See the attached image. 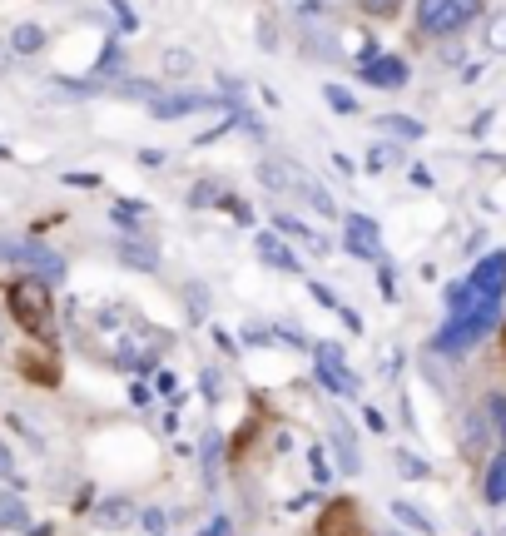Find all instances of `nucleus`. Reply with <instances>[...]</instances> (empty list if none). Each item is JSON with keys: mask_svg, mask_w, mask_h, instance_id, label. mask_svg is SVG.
Segmentation results:
<instances>
[{"mask_svg": "<svg viewBox=\"0 0 506 536\" xmlns=\"http://www.w3.org/2000/svg\"><path fill=\"white\" fill-rule=\"evenodd\" d=\"M407 174H412V184H417V189H432V174H427V169H422V164H412V169H407Z\"/></svg>", "mask_w": 506, "mask_h": 536, "instance_id": "49530a36", "label": "nucleus"}, {"mask_svg": "<svg viewBox=\"0 0 506 536\" xmlns=\"http://www.w3.org/2000/svg\"><path fill=\"white\" fill-rule=\"evenodd\" d=\"M273 229H283V234H293V239H303L308 249H318V254H328V244L308 229V224H298V219H288V214H273Z\"/></svg>", "mask_w": 506, "mask_h": 536, "instance_id": "412c9836", "label": "nucleus"}, {"mask_svg": "<svg viewBox=\"0 0 506 536\" xmlns=\"http://www.w3.org/2000/svg\"><path fill=\"white\" fill-rule=\"evenodd\" d=\"M323 95H328V105H333V110H338V115H358V100H353V95H348V90H343V85H328V90H323Z\"/></svg>", "mask_w": 506, "mask_h": 536, "instance_id": "7c9ffc66", "label": "nucleus"}, {"mask_svg": "<svg viewBox=\"0 0 506 536\" xmlns=\"http://www.w3.org/2000/svg\"><path fill=\"white\" fill-rule=\"evenodd\" d=\"M253 249H258V259H263L268 268H283V273H298V268H303V259H298L278 234H258V239H253Z\"/></svg>", "mask_w": 506, "mask_h": 536, "instance_id": "9d476101", "label": "nucleus"}, {"mask_svg": "<svg viewBox=\"0 0 506 536\" xmlns=\"http://www.w3.org/2000/svg\"><path fill=\"white\" fill-rule=\"evenodd\" d=\"M0 527H5V532L30 527V512H25V502H20L15 492H0Z\"/></svg>", "mask_w": 506, "mask_h": 536, "instance_id": "a211bd4d", "label": "nucleus"}, {"mask_svg": "<svg viewBox=\"0 0 506 536\" xmlns=\"http://www.w3.org/2000/svg\"><path fill=\"white\" fill-rule=\"evenodd\" d=\"M224 209H229V219H239V224H253V209L244 204V199H219Z\"/></svg>", "mask_w": 506, "mask_h": 536, "instance_id": "e433bc0d", "label": "nucleus"}, {"mask_svg": "<svg viewBox=\"0 0 506 536\" xmlns=\"http://www.w3.org/2000/svg\"><path fill=\"white\" fill-rule=\"evenodd\" d=\"M258 179H263L268 189H293V184H298V179H293V169H283V164H273V159L258 169Z\"/></svg>", "mask_w": 506, "mask_h": 536, "instance_id": "a878e982", "label": "nucleus"}, {"mask_svg": "<svg viewBox=\"0 0 506 536\" xmlns=\"http://www.w3.org/2000/svg\"><path fill=\"white\" fill-rule=\"evenodd\" d=\"M139 522H144V532H149V536H164V532H169V517H164L159 507H144V512H139Z\"/></svg>", "mask_w": 506, "mask_h": 536, "instance_id": "473e14b6", "label": "nucleus"}, {"mask_svg": "<svg viewBox=\"0 0 506 536\" xmlns=\"http://www.w3.org/2000/svg\"><path fill=\"white\" fill-rule=\"evenodd\" d=\"M115 85V80H125V45L120 40H110L105 50H100V60H95V85Z\"/></svg>", "mask_w": 506, "mask_h": 536, "instance_id": "2eb2a0df", "label": "nucleus"}, {"mask_svg": "<svg viewBox=\"0 0 506 536\" xmlns=\"http://www.w3.org/2000/svg\"><path fill=\"white\" fill-rule=\"evenodd\" d=\"M115 15H120V30H134L139 20H134V10H129L125 0H115Z\"/></svg>", "mask_w": 506, "mask_h": 536, "instance_id": "a18cd8bd", "label": "nucleus"}, {"mask_svg": "<svg viewBox=\"0 0 506 536\" xmlns=\"http://www.w3.org/2000/svg\"><path fill=\"white\" fill-rule=\"evenodd\" d=\"M110 95H120V100H139V105H154V100H159V85H154V80H115V85H110Z\"/></svg>", "mask_w": 506, "mask_h": 536, "instance_id": "dca6fc26", "label": "nucleus"}, {"mask_svg": "<svg viewBox=\"0 0 506 536\" xmlns=\"http://www.w3.org/2000/svg\"><path fill=\"white\" fill-rule=\"evenodd\" d=\"M487 432H492V427H487V412L472 407V412H467V452H472V457H477V447L487 442Z\"/></svg>", "mask_w": 506, "mask_h": 536, "instance_id": "393cba45", "label": "nucleus"}, {"mask_svg": "<svg viewBox=\"0 0 506 536\" xmlns=\"http://www.w3.org/2000/svg\"><path fill=\"white\" fill-rule=\"evenodd\" d=\"M338 318H343L353 333H363V313H353V308H338Z\"/></svg>", "mask_w": 506, "mask_h": 536, "instance_id": "de8ad7c7", "label": "nucleus"}, {"mask_svg": "<svg viewBox=\"0 0 506 536\" xmlns=\"http://www.w3.org/2000/svg\"><path fill=\"white\" fill-rule=\"evenodd\" d=\"M204 472H209V487L219 482V432L204 442Z\"/></svg>", "mask_w": 506, "mask_h": 536, "instance_id": "72a5a7b5", "label": "nucleus"}, {"mask_svg": "<svg viewBox=\"0 0 506 536\" xmlns=\"http://www.w3.org/2000/svg\"><path fill=\"white\" fill-rule=\"evenodd\" d=\"M363 422H368L373 432H387V417H382L378 407H363Z\"/></svg>", "mask_w": 506, "mask_h": 536, "instance_id": "79ce46f5", "label": "nucleus"}, {"mask_svg": "<svg viewBox=\"0 0 506 536\" xmlns=\"http://www.w3.org/2000/svg\"><path fill=\"white\" fill-rule=\"evenodd\" d=\"M482 502L487 507H506V447H497L487 457V472H482Z\"/></svg>", "mask_w": 506, "mask_h": 536, "instance_id": "9b49d317", "label": "nucleus"}, {"mask_svg": "<svg viewBox=\"0 0 506 536\" xmlns=\"http://www.w3.org/2000/svg\"><path fill=\"white\" fill-rule=\"evenodd\" d=\"M308 293H313V298H318V303H323V308H333V313H338V308H343V303H338V293H333V288H328V283H313V288H308Z\"/></svg>", "mask_w": 506, "mask_h": 536, "instance_id": "4c0bfd02", "label": "nucleus"}, {"mask_svg": "<svg viewBox=\"0 0 506 536\" xmlns=\"http://www.w3.org/2000/svg\"><path fill=\"white\" fill-rule=\"evenodd\" d=\"M392 462H397V472H402V477H417V482H422V477L432 472V467H427L422 457H412V452H402V447L392 452Z\"/></svg>", "mask_w": 506, "mask_h": 536, "instance_id": "cd10ccee", "label": "nucleus"}, {"mask_svg": "<svg viewBox=\"0 0 506 536\" xmlns=\"http://www.w3.org/2000/svg\"><path fill=\"white\" fill-rule=\"evenodd\" d=\"M139 214H144V204H134V199H115L110 224H115V229H125V234H134V229H139Z\"/></svg>", "mask_w": 506, "mask_h": 536, "instance_id": "b1692460", "label": "nucleus"}, {"mask_svg": "<svg viewBox=\"0 0 506 536\" xmlns=\"http://www.w3.org/2000/svg\"><path fill=\"white\" fill-rule=\"evenodd\" d=\"M358 75H363V85H378V90H402V85H407V75H412V65H407L402 55H378V60L358 65Z\"/></svg>", "mask_w": 506, "mask_h": 536, "instance_id": "1a4fd4ad", "label": "nucleus"}, {"mask_svg": "<svg viewBox=\"0 0 506 536\" xmlns=\"http://www.w3.org/2000/svg\"><path fill=\"white\" fill-rule=\"evenodd\" d=\"M199 110H239L229 95H204V90H179V95H159L149 105L154 120H184V115H199Z\"/></svg>", "mask_w": 506, "mask_h": 536, "instance_id": "423d86ee", "label": "nucleus"}, {"mask_svg": "<svg viewBox=\"0 0 506 536\" xmlns=\"http://www.w3.org/2000/svg\"><path fill=\"white\" fill-rule=\"evenodd\" d=\"M378 130L392 139V144H417L422 139V120H412V115H378Z\"/></svg>", "mask_w": 506, "mask_h": 536, "instance_id": "4468645a", "label": "nucleus"}, {"mask_svg": "<svg viewBox=\"0 0 506 536\" xmlns=\"http://www.w3.org/2000/svg\"><path fill=\"white\" fill-rule=\"evenodd\" d=\"M129 517H134V502H129V497H105V502H100V527H120Z\"/></svg>", "mask_w": 506, "mask_h": 536, "instance_id": "5701e85b", "label": "nucleus"}, {"mask_svg": "<svg viewBox=\"0 0 506 536\" xmlns=\"http://www.w3.org/2000/svg\"><path fill=\"white\" fill-rule=\"evenodd\" d=\"M482 412H487V427H492V437H497V442L506 447V393H487Z\"/></svg>", "mask_w": 506, "mask_h": 536, "instance_id": "aec40b11", "label": "nucleus"}, {"mask_svg": "<svg viewBox=\"0 0 506 536\" xmlns=\"http://www.w3.org/2000/svg\"><path fill=\"white\" fill-rule=\"evenodd\" d=\"M95 507V487H80V497H75V512H90Z\"/></svg>", "mask_w": 506, "mask_h": 536, "instance_id": "09e8293b", "label": "nucleus"}, {"mask_svg": "<svg viewBox=\"0 0 506 536\" xmlns=\"http://www.w3.org/2000/svg\"><path fill=\"white\" fill-rule=\"evenodd\" d=\"M397 159H402V144H392V139H387V144H378V149L368 154V169L378 174V169H392Z\"/></svg>", "mask_w": 506, "mask_h": 536, "instance_id": "c85d7f7f", "label": "nucleus"}, {"mask_svg": "<svg viewBox=\"0 0 506 536\" xmlns=\"http://www.w3.org/2000/svg\"><path fill=\"white\" fill-rule=\"evenodd\" d=\"M219 199H224V194H219V184H209V179L189 189V204H194V209H209V204H219Z\"/></svg>", "mask_w": 506, "mask_h": 536, "instance_id": "2f4dec72", "label": "nucleus"}, {"mask_svg": "<svg viewBox=\"0 0 506 536\" xmlns=\"http://www.w3.org/2000/svg\"><path fill=\"white\" fill-rule=\"evenodd\" d=\"M184 303H189V318H209V288L204 283H184Z\"/></svg>", "mask_w": 506, "mask_h": 536, "instance_id": "bb28decb", "label": "nucleus"}, {"mask_svg": "<svg viewBox=\"0 0 506 536\" xmlns=\"http://www.w3.org/2000/svg\"><path fill=\"white\" fill-rule=\"evenodd\" d=\"M397 5H402V0H363L368 15H397Z\"/></svg>", "mask_w": 506, "mask_h": 536, "instance_id": "ea45409f", "label": "nucleus"}, {"mask_svg": "<svg viewBox=\"0 0 506 536\" xmlns=\"http://www.w3.org/2000/svg\"><path fill=\"white\" fill-rule=\"evenodd\" d=\"M343 249L363 264H382V229L368 214H343Z\"/></svg>", "mask_w": 506, "mask_h": 536, "instance_id": "6e6552de", "label": "nucleus"}, {"mask_svg": "<svg viewBox=\"0 0 506 536\" xmlns=\"http://www.w3.org/2000/svg\"><path fill=\"white\" fill-rule=\"evenodd\" d=\"M55 532V527H45V522H40V527H25V536H50Z\"/></svg>", "mask_w": 506, "mask_h": 536, "instance_id": "3c124183", "label": "nucleus"}, {"mask_svg": "<svg viewBox=\"0 0 506 536\" xmlns=\"http://www.w3.org/2000/svg\"><path fill=\"white\" fill-rule=\"evenodd\" d=\"M333 447H338V467L348 477H358L363 472V452H358V437H353V427L343 417H333Z\"/></svg>", "mask_w": 506, "mask_h": 536, "instance_id": "f8f14e48", "label": "nucleus"}, {"mask_svg": "<svg viewBox=\"0 0 506 536\" xmlns=\"http://www.w3.org/2000/svg\"><path fill=\"white\" fill-rule=\"evenodd\" d=\"M164 65H169V75H189V70H194V55H189V50H169Z\"/></svg>", "mask_w": 506, "mask_h": 536, "instance_id": "c9c22d12", "label": "nucleus"}, {"mask_svg": "<svg viewBox=\"0 0 506 536\" xmlns=\"http://www.w3.org/2000/svg\"><path fill=\"white\" fill-rule=\"evenodd\" d=\"M0 477H5V482L15 477V457H10V447H0Z\"/></svg>", "mask_w": 506, "mask_h": 536, "instance_id": "8fccbe9b", "label": "nucleus"}, {"mask_svg": "<svg viewBox=\"0 0 506 536\" xmlns=\"http://www.w3.org/2000/svg\"><path fill=\"white\" fill-rule=\"evenodd\" d=\"M467 288L482 298V303H506V249L482 254L472 273H467Z\"/></svg>", "mask_w": 506, "mask_h": 536, "instance_id": "0eeeda50", "label": "nucleus"}, {"mask_svg": "<svg viewBox=\"0 0 506 536\" xmlns=\"http://www.w3.org/2000/svg\"><path fill=\"white\" fill-rule=\"evenodd\" d=\"M5 308H10V318H15L25 333L50 338V288H45L40 278H20V283L10 288Z\"/></svg>", "mask_w": 506, "mask_h": 536, "instance_id": "7ed1b4c3", "label": "nucleus"}, {"mask_svg": "<svg viewBox=\"0 0 506 536\" xmlns=\"http://www.w3.org/2000/svg\"><path fill=\"white\" fill-rule=\"evenodd\" d=\"M328 447H308V472H313V482L318 487H328V477H333V467H328V457H323Z\"/></svg>", "mask_w": 506, "mask_h": 536, "instance_id": "c756f323", "label": "nucleus"}, {"mask_svg": "<svg viewBox=\"0 0 506 536\" xmlns=\"http://www.w3.org/2000/svg\"><path fill=\"white\" fill-rule=\"evenodd\" d=\"M477 15H482V0H417V30L432 40L462 35Z\"/></svg>", "mask_w": 506, "mask_h": 536, "instance_id": "f03ea898", "label": "nucleus"}, {"mask_svg": "<svg viewBox=\"0 0 506 536\" xmlns=\"http://www.w3.org/2000/svg\"><path fill=\"white\" fill-rule=\"evenodd\" d=\"M0 259H5V264H30V273H35L45 288L65 283V259L50 254L45 244H30V239H0Z\"/></svg>", "mask_w": 506, "mask_h": 536, "instance_id": "20e7f679", "label": "nucleus"}, {"mask_svg": "<svg viewBox=\"0 0 506 536\" xmlns=\"http://www.w3.org/2000/svg\"><path fill=\"white\" fill-rule=\"evenodd\" d=\"M313 368H318V383H323L328 393H338V398H358L363 378L348 368V353H343L338 343H318V348H313Z\"/></svg>", "mask_w": 506, "mask_h": 536, "instance_id": "39448f33", "label": "nucleus"}, {"mask_svg": "<svg viewBox=\"0 0 506 536\" xmlns=\"http://www.w3.org/2000/svg\"><path fill=\"white\" fill-rule=\"evenodd\" d=\"M487 45H492V50H506V10H497V20L487 25Z\"/></svg>", "mask_w": 506, "mask_h": 536, "instance_id": "f704fd0d", "label": "nucleus"}, {"mask_svg": "<svg viewBox=\"0 0 506 536\" xmlns=\"http://www.w3.org/2000/svg\"><path fill=\"white\" fill-rule=\"evenodd\" d=\"M154 393H174V373H164V368H154Z\"/></svg>", "mask_w": 506, "mask_h": 536, "instance_id": "c03bdc74", "label": "nucleus"}, {"mask_svg": "<svg viewBox=\"0 0 506 536\" xmlns=\"http://www.w3.org/2000/svg\"><path fill=\"white\" fill-rule=\"evenodd\" d=\"M199 536H234V522H229V517H214V522H209Z\"/></svg>", "mask_w": 506, "mask_h": 536, "instance_id": "a19ab883", "label": "nucleus"}, {"mask_svg": "<svg viewBox=\"0 0 506 536\" xmlns=\"http://www.w3.org/2000/svg\"><path fill=\"white\" fill-rule=\"evenodd\" d=\"M442 303H447V318H462V313H472V308H477V293H472V288H467V278H462V283H447Z\"/></svg>", "mask_w": 506, "mask_h": 536, "instance_id": "f3484780", "label": "nucleus"}, {"mask_svg": "<svg viewBox=\"0 0 506 536\" xmlns=\"http://www.w3.org/2000/svg\"><path fill=\"white\" fill-rule=\"evenodd\" d=\"M497 323H502V303H482V298H477V308H472V313L447 318V323L437 328L432 348H437V353H447V358H462V353H472L487 333H497Z\"/></svg>", "mask_w": 506, "mask_h": 536, "instance_id": "f257e3e1", "label": "nucleus"}, {"mask_svg": "<svg viewBox=\"0 0 506 536\" xmlns=\"http://www.w3.org/2000/svg\"><path fill=\"white\" fill-rule=\"evenodd\" d=\"M392 517H397V522H407V527H412L417 536H437L432 517H427V512H417L412 502H392Z\"/></svg>", "mask_w": 506, "mask_h": 536, "instance_id": "6ab92c4d", "label": "nucleus"}, {"mask_svg": "<svg viewBox=\"0 0 506 536\" xmlns=\"http://www.w3.org/2000/svg\"><path fill=\"white\" fill-rule=\"evenodd\" d=\"M10 45H15V50H20V55H35V50H40V45H45V30H40V25H30V20H25V25H15V30H10Z\"/></svg>", "mask_w": 506, "mask_h": 536, "instance_id": "4be33fe9", "label": "nucleus"}, {"mask_svg": "<svg viewBox=\"0 0 506 536\" xmlns=\"http://www.w3.org/2000/svg\"><path fill=\"white\" fill-rule=\"evenodd\" d=\"M65 184H75V189H95L100 174H65Z\"/></svg>", "mask_w": 506, "mask_h": 536, "instance_id": "37998d69", "label": "nucleus"}, {"mask_svg": "<svg viewBox=\"0 0 506 536\" xmlns=\"http://www.w3.org/2000/svg\"><path fill=\"white\" fill-rule=\"evenodd\" d=\"M378 283H382V298H387V303H397V278H392V268L387 264H378Z\"/></svg>", "mask_w": 506, "mask_h": 536, "instance_id": "58836bf2", "label": "nucleus"}, {"mask_svg": "<svg viewBox=\"0 0 506 536\" xmlns=\"http://www.w3.org/2000/svg\"><path fill=\"white\" fill-rule=\"evenodd\" d=\"M120 264L134 268V273H159V249H149V244H139V239H120Z\"/></svg>", "mask_w": 506, "mask_h": 536, "instance_id": "ddd939ff", "label": "nucleus"}]
</instances>
